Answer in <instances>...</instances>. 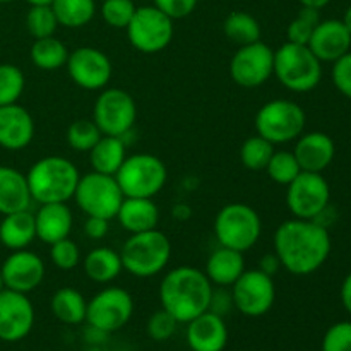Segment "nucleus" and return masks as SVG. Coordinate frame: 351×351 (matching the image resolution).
Listing matches in <instances>:
<instances>
[{
  "label": "nucleus",
  "instance_id": "obj_23",
  "mask_svg": "<svg viewBox=\"0 0 351 351\" xmlns=\"http://www.w3.org/2000/svg\"><path fill=\"white\" fill-rule=\"evenodd\" d=\"M34 225H36V239L51 245L71 235L74 216L67 202L40 204V209L34 213Z\"/></svg>",
  "mask_w": 351,
  "mask_h": 351
},
{
  "label": "nucleus",
  "instance_id": "obj_19",
  "mask_svg": "<svg viewBox=\"0 0 351 351\" xmlns=\"http://www.w3.org/2000/svg\"><path fill=\"white\" fill-rule=\"evenodd\" d=\"M185 339L192 351H225L228 345V326L225 317L209 311L202 312L187 322Z\"/></svg>",
  "mask_w": 351,
  "mask_h": 351
},
{
  "label": "nucleus",
  "instance_id": "obj_18",
  "mask_svg": "<svg viewBox=\"0 0 351 351\" xmlns=\"http://www.w3.org/2000/svg\"><path fill=\"white\" fill-rule=\"evenodd\" d=\"M0 271L5 288L27 295L43 283L47 267L38 254L23 249L12 250L0 266Z\"/></svg>",
  "mask_w": 351,
  "mask_h": 351
},
{
  "label": "nucleus",
  "instance_id": "obj_5",
  "mask_svg": "<svg viewBox=\"0 0 351 351\" xmlns=\"http://www.w3.org/2000/svg\"><path fill=\"white\" fill-rule=\"evenodd\" d=\"M273 75L281 86L293 93H308L322 79V62L312 53L307 45L287 41L274 50Z\"/></svg>",
  "mask_w": 351,
  "mask_h": 351
},
{
  "label": "nucleus",
  "instance_id": "obj_48",
  "mask_svg": "<svg viewBox=\"0 0 351 351\" xmlns=\"http://www.w3.org/2000/svg\"><path fill=\"white\" fill-rule=\"evenodd\" d=\"M257 269H261L263 273L269 274V276L274 278L278 274V271L281 269V263H280V259H278V256L274 252L273 254H264Z\"/></svg>",
  "mask_w": 351,
  "mask_h": 351
},
{
  "label": "nucleus",
  "instance_id": "obj_43",
  "mask_svg": "<svg viewBox=\"0 0 351 351\" xmlns=\"http://www.w3.org/2000/svg\"><path fill=\"white\" fill-rule=\"evenodd\" d=\"M177 326L178 322L165 308H160V311H156L147 319L146 331L149 338L154 339V341H167V339H170L175 335Z\"/></svg>",
  "mask_w": 351,
  "mask_h": 351
},
{
  "label": "nucleus",
  "instance_id": "obj_21",
  "mask_svg": "<svg viewBox=\"0 0 351 351\" xmlns=\"http://www.w3.org/2000/svg\"><path fill=\"white\" fill-rule=\"evenodd\" d=\"M34 137V120L24 106H0V147L7 151H23Z\"/></svg>",
  "mask_w": 351,
  "mask_h": 351
},
{
  "label": "nucleus",
  "instance_id": "obj_15",
  "mask_svg": "<svg viewBox=\"0 0 351 351\" xmlns=\"http://www.w3.org/2000/svg\"><path fill=\"white\" fill-rule=\"evenodd\" d=\"M274 71V50L264 41L242 45L230 62V75L247 89L266 84Z\"/></svg>",
  "mask_w": 351,
  "mask_h": 351
},
{
  "label": "nucleus",
  "instance_id": "obj_24",
  "mask_svg": "<svg viewBox=\"0 0 351 351\" xmlns=\"http://www.w3.org/2000/svg\"><path fill=\"white\" fill-rule=\"evenodd\" d=\"M117 219L120 221L122 228L134 233L149 232V230L158 228L160 223V209L153 199L147 197H123L120 204Z\"/></svg>",
  "mask_w": 351,
  "mask_h": 351
},
{
  "label": "nucleus",
  "instance_id": "obj_26",
  "mask_svg": "<svg viewBox=\"0 0 351 351\" xmlns=\"http://www.w3.org/2000/svg\"><path fill=\"white\" fill-rule=\"evenodd\" d=\"M31 199L26 175L12 167L0 165V215L29 209Z\"/></svg>",
  "mask_w": 351,
  "mask_h": 351
},
{
  "label": "nucleus",
  "instance_id": "obj_53",
  "mask_svg": "<svg viewBox=\"0 0 351 351\" xmlns=\"http://www.w3.org/2000/svg\"><path fill=\"white\" fill-rule=\"evenodd\" d=\"M5 288V285H3V278H2V271H0V291Z\"/></svg>",
  "mask_w": 351,
  "mask_h": 351
},
{
  "label": "nucleus",
  "instance_id": "obj_45",
  "mask_svg": "<svg viewBox=\"0 0 351 351\" xmlns=\"http://www.w3.org/2000/svg\"><path fill=\"white\" fill-rule=\"evenodd\" d=\"M199 0H154V7L167 14L170 19H184L191 16L197 7Z\"/></svg>",
  "mask_w": 351,
  "mask_h": 351
},
{
  "label": "nucleus",
  "instance_id": "obj_20",
  "mask_svg": "<svg viewBox=\"0 0 351 351\" xmlns=\"http://www.w3.org/2000/svg\"><path fill=\"white\" fill-rule=\"evenodd\" d=\"M307 47L321 62H336L351 50V33L341 19H326L315 26Z\"/></svg>",
  "mask_w": 351,
  "mask_h": 351
},
{
  "label": "nucleus",
  "instance_id": "obj_25",
  "mask_svg": "<svg viewBox=\"0 0 351 351\" xmlns=\"http://www.w3.org/2000/svg\"><path fill=\"white\" fill-rule=\"evenodd\" d=\"M245 271V259L243 252L228 249V247L219 245L206 263V276L211 281L213 287L230 288Z\"/></svg>",
  "mask_w": 351,
  "mask_h": 351
},
{
  "label": "nucleus",
  "instance_id": "obj_11",
  "mask_svg": "<svg viewBox=\"0 0 351 351\" xmlns=\"http://www.w3.org/2000/svg\"><path fill=\"white\" fill-rule=\"evenodd\" d=\"M137 119V106L130 93L120 88L101 89L93 108V120L103 136L125 137Z\"/></svg>",
  "mask_w": 351,
  "mask_h": 351
},
{
  "label": "nucleus",
  "instance_id": "obj_27",
  "mask_svg": "<svg viewBox=\"0 0 351 351\" xmlns=\"http://www.w3.org/2000/svg\"><path fill=\"white\" fill-rule=\"evenodd\" d=\"M34 239H36V225H34V213H31L29 209L10 213L0 221V243L10 252L27 249Z\"/></svg>",
  "mask_w": 351,
  "mask_h": 351
},
{
  "label": "nucleus",
  "instance_id": "obj_10",
  "mask_svg": "<svg viewBox=\"0 0 351 351\" xmlns=\"http://www.w3.org/2000/svg\"><path fill=\"white\" fill-rule=\"evenodd\" d=\"M130 45L141 53L153 55L163 51L175 34L173 19L154 5L137 7L125 27Z\"/></svg>",
  "mask_w": 351,
  "mask_h": 351
},
{
  "label": "nucleus",
  "instance_id": "obj_28",
  "mask_svg": "<svg viewBox=\"0 0 351 351\" xmlns=\"http://www.w3.org/2000/svg\"><path fill=\"white\" fill-rule=\"evenodd\" d=\"M82 267H84L86 276L99 285L112 283L123 271L120 252L110 247H96L89 250L88 256L82 259Z\"/></svg>",
  "mask_w": 351,
  "mask_h": 351
},
{
  "label": "nucleus",
  "instance_id": "obj_30",
  "mask_svg": "<svg viewBox=\"0 0 351 351\" xmlns=\"http://www.w3.org/2000/svg\"><path fill=\"white\" fill-rule=\"evenodd\" d=\"M51 314L57 321L67 326H77L86 321V312H88V302L84 295L75 288H60L53 293L50 300Z\"/></svg>",
  "mask_w": 351,
  "mask_h": 351
},
{
  "label": "nucleus",
  "instance_id": "obj_37",
  "mask_svg": "<svg viewBox=\"0 0 351 351\" xmlns=\"http://www.w3.org/2000/svg\"><path fill=\"white\" fill-rule=\"evenodd\" d=\"M26 86L24 72L17 65L0 64V106L19 101Z\"/></svg>",
  "mask_w": 351,
  "mask_h": 351
},
{
  "label": "nucleus",
  "instance_id": "obj_17",
  "mask_svg": "<svg viewBox=\"0 0 351 351\" xmlns=\"http://www.w3.org/2000/svg\"><path fill=\"white\" fill-rule=\"evenodd\" d=\"M34 326V307L26 293L3 288L0 291V341H23Z\"/></svg>",
  "mask_w": 351,
  "mask_h": 351
},
{
  "label": "nucleus",
  "instance_id": "obj_50",
  "mask_svg": "<svg viewBox=\"0 0 351 351\" xmlns=\"http://www.w3.org/2000/svg\"><path fill=\"white\" fill-rule=\"evenodd\" d=\"M302 3V7H311V9H324L331 0H298Z\"/></svg>",
  "mask_w": 351,
  "mask_h": 351
},
{
  "label": "nucleus",
  "instance_id": "obj_3",
  "mask_svg": "<svg viewBox=\"0 0 351 351\" xmlns=\"http://www.w3.org/2000/svg\"><path fill=\"white\" fill-rule=\"evenodd\" d=\"M77 167L64 156H45L27 170L26 180L31 199L38 204L67 202L74 199L79 184Z\"/></svg>",
  "mask_w": 351,
  "mask_h": 351
},
{
  "label": "nucleus",
  "instance_id": "obj_35",
  "mask_svg": "<svg viewBox=\"0 0 351 351\" xmlns=\"http://www.w3.org/2000/svg\"><path fill=\"white\" fill-rule=\"evenodd\" d=\"M267 175L271 180L278 185H288L297 178L300 173L302 168L298 165L297 158H295L293 151H274L271 156L269 163L266 167Z\"/></svg>",
  "mask_w": 351,
  "mask_h": 351
},
{
  "label": "nucleus",
  "instance_id": "obj_4",
  "mask_svg": "<svg viewBox=\"0 0 351 351\" xmlns=\"http://www.w3.org/2000/svg\"><path fill=\"white\" fill-rule=\"evenodd\" d=\"M171 257V242L158 228L134 233L120 250L123 271L136 278L158 276L168 266Z\"/></svg>",
  "mask_w": 351,
  "mask_h": 351
},
{
  "label": "nucleus",
  "instance_id": "obj_1",
  "mask_svg": "<svg viewBox=\"0 0 351 351\" xmlns=\"http://www.w3.org/2000/svg\"><path fill=\"white\" fill-rule=\"evenodd\" d=\"M332 242L328 226L315 219L291 218L274 232V254L293 276H308L329 259Z\"/></svg>",
  "mask_w": 351,
  "mask_h": 351
},
{
  "label": "nucleus",
  "instance_id": "obj_12",
  "mask_svg": "<svg viewBox=\"0 0 351 351\" xmlns=\"http://www.w3.org/2000/svg\"><path fill=\"white\" fill-rule=\"evenodd\" d=\"M134 314V298L120 287H106L88 302L86 322L105 335L120 331Z\"/></svg>",
  "mask_w": 351,
  "mask_h": 351
},
{
  "label": "nucleus",
  "instance_id": "obj_14",
  "mask_svg": "<svg viewBox=\"0 0 351 351\" xmlns=\"http://www.w3.org/2000/svg\"><path fill=\"white\" fill-rule=\"evenodd\" d=\"M230 288L233 307L245 317H263L276 302V285L273 276L261 269H245Z\"/></svg>",
  "mask_w": 351,
  "mask_h": 351
},
{
  "label": "nucleus",
  "instance_id": "obj_54",
  "mask_svg": "<svg viewBox=\"0 0 351 351\" xmlns=\"http://www.w3.org/2000/svg\"><path fill=\"white\" fill-rule=\"evenodd\" d=\"M5 2H10V0H0V3H5Z\"/></svg>",
  "mask_w": 351,
  "mask_h": 351
},
{
  "label": "nucleus",
  "instance_id": "obj_2",
  "mask_svg": "<svg viewBox=\"0 0 351 351\" xmlns=\"http://www.w3.org/2000/svg\"><path fill=\"white\" fill-rule=\"evenodd\" d=\"M213 283L204 271L192 266H178L168 271L160 285L161 308L178 324H187L209 308Z\"/></svg>",
  "mask_w": 351,
  "mask_h": 351
},
{
  "label": "nucleus",
  "instance_id": "obj_31",
  "mask_svg": "<svg viewBox=\"0 0 351 351\" xmlns=\"http://www.w3.org/2000/svg\"><path fill=\"white\" fill-rule=\"evenodd\" d=\"M69 53H71V51H69L67 45L55 36L34 40V43L31 45L29 50V57L34 67L48 72L58 71V69L65 67Z\"/></svg>",
  "mask_w": 351,
  "mask_h": 351
},
{
  "label": "nucleus",
  "instance_id": "obj_42",
  "mask_svg": "<svg viewBox=\"0 0 351 351\" xmlns=\"http://www.w3.org/2000/svg\"><path fill=\"white\" fill-rule=\"evenodd\" d=\"M321 351H351V321L332 324L324 332Z\"/></svg>",
  "mask_w": 351,
  "mask_h": 351
},
{
  "label": "nucleus",
  "instance_id": "obj_41",
  "mask_svg": "<svg viewBox=\"0 0 351 351\" xmlns=\"http://www.w3.org/2000/svg\"><path fill=\"white\" fill-rule=\"evenodd\" d=\"M50 259L55 267L62 271H72L82 263L81 249L74 240L62 239L50 245Z\"/></svg>",
  "mask_w": 351,
  "mask_h": 351
},
{
  "label": "nucleus",
  "instance_id": "obj_16",
  "mask_svg": "<svg viewBox=\"0 0 351 351\" xmlns=\"http://www.w3.org/2000/svg\"><path fill=\"white\" fill-rule=\"evenodd\" d=\"M69 77L75 86L86 91H101L112 79V62L105 51L95 47H79L69 53L67 64Z\"/></svg>",
  "mask_w": 351,
  "mask_h": 351
},
{
  "label": "nucleus",
  "instance_id": "obj_47",
  "mask_svg": "<svg viewBox=\"0 0 351 351\" xmlns=\"http://www.w3.org/2000/svg\"><path fill=\"white\" fill-rule=\"evenodd\" d=\"M110 221L105 218H96V216H88L84 223V233L91 240H101L108 235Z\"/></svg>",
  "mask_w": 351,
  "mask_h": 351
},
{
  "label": "nucleus",
  "instance_id": "obj_32",
  "mask_svg": "<svg viewBox=\"0 0 351 351\" xmlns=\"http://www.w3.org/2000/svg\"><path fill=\"white\" fill-rule=\"evenodd\" d=\"M51 9L57 16L58 26L77 29L93 21L96 14V0H53Z\"/></svg>",
  "mask_w": 351,
  "mask_h": 351
},
{
  "label": "nucleus",
  "instance_id": "obj_52",
  "mask_svg": "<svg viewBox=\"0 0 351 351\" xmlns=\"http://www.w3.org/2000/svg\"><path fill=\"white\" fill-rule=\"evenodd\" d=\"M24 2L29 3V5H51L53 0H24Z\"/></svg>",
  "mask_w": 351,
  "mask_h": 351
},
{
  "label": "nucleus",
  "instance_id": "obj_7",
  "mask_svg": "<svg viewBox=\"0 0 351 351\" xmlns=\"http://www.w3.org/2000/svg\"><path fill=\"white\" fill-rule=\"evenodd\" d=\"M304 108L291 99L278 98L264 103L256 115V130L271 144H287L297 141L304 134Z\"/></svg>",
  "mask_w": 351,
  "mask_h": 351
},
{
  "label": "nucleus",
  "instance_id": "obj_40",
  "mask_svg": "<svg viewBox=\"0 0 351 351\" xmlns=\"http://www.w3.org/2000/svg\"><path fill=\"white\" fill-rule=\"evenodd\" d=\"M136 9L137 7L132 0H103L99 14L108 26L125 29L134 17Z\"/></svg>",
  "mask_w": 351,
  "mask_h": 351
},
{
  "label": "nucleus",
  "instance_id": "obj_46",
  "mask_svg": "<svg viewBox=\"0 0 351 351\" xmlns=\"http://www.w3.org/2000/svg\"><path fill=\"white\" fill-rule=\"evenodd\" d=\"M233 307V298H232V291H228L226 288L218 287L215 290L213 288V295H211V302H209V312H215V314L221 315L225 317Z\"/></svg>",
  "mask_w": 351,
  "mask_h": 351
},
{
  "label": "nucleus",
  "instance_id": "obj_9",
  "mask_svg": "<svg viewBox=\"0 0 351 351\" xmlns=\"http://www.w3.org/2000/svg\"><path fill=\"white\" fill-rule=\"evenodd\" d=\"M123 192L113 175H103L98 171H89L81 175L74 192V201L86 216L113 219L117 218L120 204L123 201Z\"/></svg>",
  "mask_w": 351,
  "mask_h": 351
},
{
  "label": "nucleus",
  "instance_id": "obj_34",
  "mask_svg": "<svg viewBox=\"0 0 351 351\" xmlns=\"http://www.w3.org/2000/svg\"><path fill=\"white\" fill-rule=\"evenodd\" d=\"M274 151H276L274 144L256 134V136L243 141L242 147H240V161H242L243 167L252 171L266 170Z\"/></svg>",
  "mask_w": 351,
  "mask_h": 351
},
{
  "label": "nucleus",
  "instance_id": "obj_29",
  "mask_svg": "<svg viewBox=\"0 0 351 351\" xmlns=\"http://www.w3.org/2000/svg\"><path fill=\"white\" fill-rule=\"evenodd\" d=\"M127 158L125 143L123 137L101 136L98 143L89 151V163L93 171L103 175H113L120 170L122 163Z\"/></svg>",
  "mask_w": 351,
  "mask_h": 351
},
{
  "label": "nucleus",
  "instance_id": "obj_6",
  "mask_svg": "<svg viewBox=\"0 0 351 351\" xmlns=\"http://www.w3.org/2000/svg\"><path fill=\"white\" fill-rule=\"evenodd\" d=\"M263 221L259 213L243 202H232L216 215L215 237L221 247L245 254L261 239Z\"/></svg>",
  "mask_w": 351,
  "mask_h": 351
},
{
  "label": "nucleus",
  "instance_id": "obj_44",
  "mask_svg": "<svg viewBox=\"0 0 351 351\" xmlns=\"http://www.w3.org/2000/svg\"><path fill=\"white\" fill-rule=\"evenodd\" d=\"M332 82L343 96L351 99V50L332 62Z\"/></svg>",
  "mask_w": 351,
  "mask_h": 351
},
{
  "label": "nucleus",
  "instance_id": "obj_36",
  "mask_svg": "<svg viewBox=\"0 0 351 351\" xmlns=\"http://www.w3.org/2000/svg\"><path fill=\"white\" fill-rule=\"evenodd\" d=\"M101 130L95 123V120L79 119L72 122L67 129V143L77 153H89L101 137Z\"/></svg>",
  "mask_w": 351,
  "mask_h": 351
},
{
  "label": "nucleus",
  "instance_id": "obj_38",
  "mask_svg": "<svg viewBox=\"0 0 351 351\" xmlns=\"http://www.w3.org/2000/svg\"><path fill=\"white\" fill-rule=\"evenodd\" d=\"M26 27L34 40L53 36L58 21L51 5H31L26 16Z\"/></svg>",
  "mask_w": 351,
  "mask_h": 351
},
{
  "label": "nucleus",
  "instance_id": "obj_51",
  "mask_svg": "<svg viewBox=\"0 0 351 351\" xmlns=\"http://www.w3.org/2000/svg\"><path fill=\"white\" fill-rule=\"evenodd\" d=\"M343 24H345L346 26V29L350 31L351 33V5L348 7V9H346V12H345V16H343Z\"/></svg>",
  "mask_w": 351,
  "mask_h": 351
},
{
  "label": "nucleus",
  "instance_id": "obj_13",
  "mask_svg": "<svg viewBox=\"0 0 351 351\" xmlns=\"http://www.w3.org/2000/svg\"><path fill=\"white\" fill-rule=\"evenodd\" d=\"M331 201V187L322 173L300 171L287 185V206L293 218L317 219Z\"/></svg>",
  "mask_w": 351,
  "mask_h": 351
},
{
  "label": "nucleus",
  "instance_id": "obj_33",
  "mask_svg": "<svg viewBox=\"0 0 351 351\" xmlns=\"http://www.w3.org/2000/svg\"><path fill=\"white\" fill-rule=\"evenodd\" d=\"M223 31H225V36L239 47L261 40L259 21L252 14L243 12V10H235V12L228 14L223 23Z\"/></svg>",
  "mask_w": 351,
  "mask_h": 351
},
{
  "label": "nucleus",
  "instance_id": "obj_49",
  "mask_svg": "<svg viewBox=\"0 0 351 351\" xmlns=\"http://www.w3.org/2000/svg\"><path fill=\"white\" fill-rule=\"evenodd\" d=\"M339 297H341V304L345 307V311L351 315V271L346 274V278L343 280L341 290H339Z\"/></svg>",
  "mask_w": 351,
  "mask_h": 351
},
{
  "label": "nucleus",
  "instance_id": "obj_8",
  "mask_svg": "<svg viewBox=\"0 0 351 351\" xmlns=\"http://www.w3.org/2000/svg\"><path fill=\"white\" fill-rule=\"evenodd\" d=\"M115 178L125 197L153 199L163 191L168 170L154 154L137 153L125 158Z\"/></svg>",
  "mask_w": 351,
  "mask_h": 351
},
{
  "label": "nucleus",
  "instance_id": "obj_39",
  "mask_svg": "<svg viewBox=\"0 0 351 351\" xmlns=\"http://www.w3.org/2000/svg\"><path fill=\"white\" fill-rule=\"evenodd\" d=\"M321 21V14H319L317 9L302 7V9L298 10L297 16H295V19L288 24V41L297 45H307L312 33H314L315 26H317Z\"/></svg>",
  "mask_w": 351,
  "mask_h": 351
},
{
  "label": "nucleus",
  "instance_id": "obj_22",
  "mask_svg": "<svg viewBox=\"0 0 351 351\" xmlns=\"http://www.w3.org/2000/svg\"><path fill=\"white\" fill-rule=\"evenodd\" d=\"M293 154L300 165L302 171L322 173L326 168L331 167L336 156V144L331 136L326 132L302 134L293 147Z\"/></svg>",
  "mask_w": 351,
  "mask_h": 351
}]
</instances>
